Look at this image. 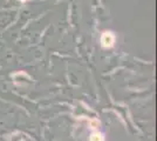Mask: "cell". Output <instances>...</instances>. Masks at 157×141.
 Segmentation results:
<instances>
[{"mask_svg":"<svg viewBox=\"0 0 157 141\" xmlns=\"http://www.w3.org/2000/svg\"><path fill=\"white\" fill-rule=\"evenodd\" d=\"M115 44V35L111 32H105L101 37V45L105 48H110Z\"/></svg>","mask_w":157,"mask_h":141,"instance_id":"obj_1","label":"cell"},{"mask_svg":"<svg viewBox=\"0 0 157 141\" xmlns=\"http://www.w3.org/2000/svg\"><path fill=\"white\" fill-rule=\"evenodd\" d=\"M90 140H93V141H102V140H103V138H102V135H101V134H98V133H95V134L92 135Z\"/></svg>","mask_w":157,"mask_h":141,"instance_id":"obj_2","label":"cell"}]
</instances>
